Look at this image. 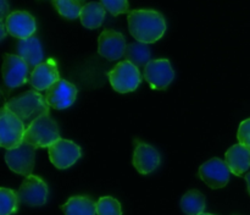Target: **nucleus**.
Instances as JSON below:
<instances>
[{
    "label": "nucleus",
    "instance_id": "nucleus-1",
    "mask_svg": "<svg viewBox=\"0 0 250 215\" xmlns=\"http://www.w3.org/2000/svg\"><path fill=\"white\" fill-rule=\"evenodd\" d=\"M128 28L136 41L151 44L165 34L166 20L156 10H133L128 12Z\"/></svg>",
    "mask_w": 250,
    "mask_h": 215
},
{
    "label": "nucleus",
    "instance_id": "nucleus-2",
    "mask_svg": "<svg viewBox=\"0 0 250 215\" xmlns=\"http://www.w3.org/2000/svg\"><path fill=\"white\" fill-rule=\"evenodd\" d=\"M5 105L27 125L43 115L50 114V107L46 103L45 97L36 89L27 90L11 98Z\"/></svg>",
    "mask_w": 250,
    "mask_h": 215
},
{
    "label": "nucleus",
    "instance_id": "nucleus-3",
    "mask_svg": "<svg viewBox=\"0 0 250 215\" xmlns=\"http://www.w3.org/2000/svg\"><path fill=\"white\" fill-rule=\"evenodd\" d=\"M59 138L61 137L58 124L51 119L50 115L46 114L27 126L23 142L32 144L36 148H48Z\"/></svg>",
    "mask_w": 250,
    "mask_h": 215
},
{
    "label": "nucleus",
    "instance_id": "nucleus-4",
    "mask_svg": "<svg viewBox=\"0 0 250 215\" xmlns=\"http://www.w3.org/2000/svg\"><path fill=\"white\" fill-rule=\"evenodd\" d=\"M24 122L6 105L0 110V146L5 149L19 147L23 142L26 129Z\"/></svg>",
    "mask_w": 250,
    "mask_h": 215
},
{
    "label": "nucleus",
    "instance_id": "nucleus-5",
    "mask_svg": "<svg viewBox=\"0 0 250 215\" xmlns=\"http://www.w3.org/2000/svg\"><path fill=\"white\" fill-rule=\"evenodd\" d=\"M107 77L111 87L122 94L134 92L142 82V73L138 66L128 60L120 61L115 65V67L107 72Z\"/></svg>",
    "mask_w": 250,
    "mask_h": 215
},
{
    "label": "nucleus",
    "instance_id": "nucleus-6",
    "mask_svg": "<svg viewBox=\"0 0 250 215\" xmlns=\"http://www.w3.org/2000/svg\"><path fill=\"white\" fill-rule=\"evenodd\" d=\"M36 147L22 142L19 147L7 149L5 153V161L10 170L22 176L32 175L36 161Z\"/></svg>",
    "mask_w": 250,
    "mask_h": 215
},
{
    "label": "nucleus",
    "instance_id": "nucleus-7",
    "mask_svg": "<svg viewBox=\"0 0 250 215\" xmlns=\"http://www.w3.org/2000/svg\"><path fill=\"white\" fill-rule=\"evenodd\" d=\"M29 65L19 55L4 54L2 61V78L9 89L21 87L29 81Z\"/></svg>",
    "mask_w": 250,
    "mask_h": 215
},
{
    "label": "nucleus",
    "instance_id": "nucleus-8",
    "mask_svg": "<svg viewBox=\"0 0 250 215\" xmlns=\"http://www.w3.org/2000/svg\"><path fill=\"white\" fill-rule=\"evenodd\" d=\"M143 77L153 89L164 90L175 80V71L167 59L150 60L143 70Z\"/></svg>",
    "mask_w": 250,
    "mask_h": 215
},
{
    "label": "nucleus",
    "instance_id": "nucleus-9",
    "mask_svg": "<svg viewBox=\"0 0 250 215\" xmlns=\"http://www.w3.org/2000/svg\"><path fill=\"white\" fill-rule=\"evenodd\" d=\"M49 159L55 168L63 170L72 166L82 155V150L78 144L68 139L59 138L48 147Z\"/></svg>",
    "mask_w": 250,
    "mask_h": 215
},
{
    "label": "nucleus",
    "instance_id": "nucleus-10",
    "mask_svg": "<svg viewBox=\"0 0 250 215\" xmlns=\"http://www.w3.org/2000/svg\"><path fill=\"white\" fill-rule=\"evenodd\" d=\"M19 197L23 204L29 207H41L46 203L49 194L48 185L43 178L36 175L24 177L19 190Z\"/></svg>",
    "mask_w": 250,
    "mask_h": 215
},
{
    "label": "nucleus",
    "instance_id": "nucleus-11",
    "mask_svg": "<svg viewBox=\"0 0 250 215\" xmlns=\"http://www.w3.org/2000/svg\"><path fill=\"white\" fill-rule=\"evenodd\" d=\"M77 94L78 90L75 85L60 78L46 89L45 99L49 107L53 109L63 110L75 103Z\"/></svg>",
    "mask_w": 250,
    "mask_h": 215
},
{
    "label": "nucleus",
    "instance_id": "nucleus-12",
    "mask_svg": "<svg viewBox=\"0 0 250 215\" xmlns=\"http://www.w3.org/2000/svg\"><path fill=\"white\" fill-rule=\"evenodd\" d=\"M229 175L231 170L227 163L219 158L210 159L199 168L200 178L212 190L225 187L229 183Z\"/></svg>",
    "mask_w": 250,
    "mask_h": 215
},
{
    "label": "nucleus",
    "instance_id": "nucleus-13",
    "mask_svg": "<svg viewBox=\"0 0 250 215\" xmlns=\"http://www.w3.org/2000/svg\"><path fill=\"white\" fill-rule=\"evenodd\" d=\"M126 46L124 34L114 29H105L98 38V53L110 61L119 60L125 56Z\"/></svg>",
    "mask_w": 250,
    "mask_h": 215
},
{
    "label": "nucleus",
    "instance_id": "nucleus-14",
    "mask_svg": "<svg viewBox=\"0 0 250 215\" xmlns=\"http://www.w3.org/2000/svg\"><path fill=\"white\" fill-rule=\"evenodd\" d=\"M5 26L10 36L17 39H26L37 31L36 19L27 11L10 12L5 19Z\"/></svg>",
    "mask_w": 250,
    "mask_h": 215
},
{
    "label": "nucleus",
    "instance_id": "nucleus-15",
    "mask_svg": "<svg viewBox=\"0 0 250 215\" xmlns=\"http://www.w3.org/2000/svg\"><path fill=\"white\" fill-rule=\"evenodd\" d=\"M161 163L159 151L153 146L137 141L133 153V166L142 175H148L155 171Z\"/></svg>",
    "mask_w": 250,
    "mask_h": 215
},
{
    "label": "nucleus",
    "instance_id": "nucleus-16",
    "mask_svg": "<svg viewBox=\"0 0 250 215\" xmlns=\"http://www.w3.org/2000/svg\"><path fill=\"white\" fill-rule=\"evenodd\" d=\"M60 80L58 64L54 59H48L33 67L29 77V83L38 92L46 90L51 85Z\"/></svg>",
    "mask_w": 250,
    "mask_h": 215
},
{
    "label": "nucleus",
    "instance_id": "nucleus-17",
    "mask_svg": "<svg viewBox=\"0 0 250 215\" xmlns=\"http://www.w3.org/2000/svg\"><path fill=\"white\" fill-rule=\"evenodd\" d=\"M226 163L236 176L244 175L250 168V148L244 144H234L226 151Z\"/></svg>",
    "mask_w": 250,
    "mask_h": 215
},
{
    "label": "nucleus",
    "instance_id": "nucleus-18",
    "mask_svg": "<svg viewBox=\"0 0 250 215\" xmlns=\"http://www.w3.org/2000/svg\"><path fill=\"white\" fill-rule=\"evenodd\" d=\"M16 49L17 55L21 56L28 64L29 67H36L43 61V49L37 37L32 36L26 39H19Z\"/></svg>",
    "mask_w": 250,
    "mask_h": 215
},
{
    "label": "nucleus",
    "instance_id": "nucleus-19",
    "mask_svg": "<svg viewBox=\"0 0 250 215\" xmlns=\"http://www.w3.org/2000/svg\"><path fill=\"white\" fill-rule=\"evenodd\" d=\"M61 210L65 215H95L97 203L88 195H73L61 205Z\"/></svg>",
    "mask_w": 250,
    "mask_h": 215
},
{
    "label": "nucleus",
    "instance_id": "nucleus-20",
    "mask_svg": "<svg viewBox=\"0 0 250 215\" xmlns=\"http://www.w3.org/2000/svg\"><path fill=\"white\" fill-rule=\"evenodd\" d=\"M106 15V9L102 2L90 1L84 4L81 11L80 20L81 23L88 29L99 28L103 24Z\"/></svg>",
    "mask_w": 250,
    "mask_h": 215
},
{
    "label": "nucleus",
    "instance_id": "nucleus-21",
    "mask_svg": "<svg viewBox=\"0 0 250 215\" xmlns=\"http://www.w3.org/2000/svg\"><path fill=\"white\" fill-rule=\"evenodd\" d=\"M181 209L186 215H199L207 208L205 195L198 190H190L181 198Z\"/></svg>",
    "mask_w": 250,
    "mask_h": 215
},
{
    "label": "nucleus",
    "instance_id": "nucleus-22",
    "mask_svg": "<svg viewBox=\"0 0 250 215\" xmlns=\"http://www.w3.org/2000/svg\"><path fill=\"white\" fill-rule=\"evenodd\" d=\"M125 58L126 60L131 61L136 66H143L150 61L151 54L150 49L146 45V43L143 42H133L129 43L126 46V51H125Z\"/></svg>",
    "mask_w": 250,
    "mask_h": 215
},
{
    "label": "nucleus",
    "instance_id": "nucleus-23",
    "mask_svg": "<svg viewBox=\"0 0 250 215\" xmlns=\"http://www.w3.org/2000/svg\"><path fill=\"white\" fill-rule=\"evenodd\" d=\"M56 11L67 20H75L80 17L82 11L83 0H51Z\"/></svg>",
    "mask_w": 250,
    "mask_h": 215
},
{
    "label": "nucleus",
    "instance_id": "nucleus-24",
    "mask_svg": "<svg viewBox=\"0 0 250 215\" xmlns=\"http://www.w3.org/2000/svg\"><path fill=\"white\" fill-rule=\"evenodd\" d=\"M19 193L10 188H0V215H11L19 210Z\"/></svg>",
    "mask_w": 250,
    "mask_h": 215
},
{
    "label": "nucleus",
    "instance_id": "nucleus-25",
    "mask_svg": "<svg viewBox=\"0 0 250 215\" xmlns=\"http://www.w3.org/2000/svg\"><path fill=\"white\" fill-rule=\"evenodd\" d=\"M97 214L98 215H122L121 204L117 199L106 195L102 197L97 202Z\"/></svg>",
    "mask_w": 250,
    "mask_h": 215
},
{
    "label": "nucleus",
    "instance_id": "nucleus-26",
    "mask_svg": "<svg viewBox=\"0 0 250 215\" xmlns=\"http://www.w3.org/2000/svg\"><path fill=\"white\" fill-rule=\"evenodd\" d=\"M100 2L104 5L106 11H109L112 16L129 12L128 0H100Z\"/></svg>",
    "mask_w": 250,
    "mask_h": 215
},
{
    "label": "nucleus",
    "instance_id": "nucleus-27",
    "mask_svg": "<svg viewBox=\"0 0 250 215\" xmlns=\"http://www.w3.org/2000/svg\"><path fill=\"white\" fill-rule=\"evenodd\" d=\"M237 138H238L239 143L250 148V117L241 122L238 132H237Z\"/></svg>",
    "mask_w": 250,
    "mask_h": 215
},
{
    "label": "nucleus",
    "instance_id": "nucleus-28",
    "mask_svg": "<svg viewBox=\"0 0 250 215\" xmlns=\"http://www.w3.org/2000/svg\"><path fill=\"white\" fill-rule=\"evenodd\" d=\"M9 12V4L7 0H0V21H5Z\"/></svg>",
    "mask_w": 250,
    "mask_h": 215
},
{
    "label": "nucleus",
    "instance_id": "nucleus-29",
    "mask_svg": "<svg viewBox=\"0 0 250 215\" xmlns=\"http://www.w3.org/2000/svg\"><path fill=\"white\" fill-rule=\"evenodd\" d=\"M0 31H1V37H0V39L4 41L5 37H6V33H9L6 29V26H5V21H0Z\"/></svg>",
    "mask_w": 250,
    "mask_h": 215
},
{
    "label": "nucleus",
    "instance_id": "nucleus-30",
    "mask_svg": "<svg viewBox=\"0 0 250 215\" xmlns=\"http://www.w3.org/2000/svg\"><path fill=\"white\" fill-rule=\"evenodd\" d=\"M246 181H247V185H248V192L250 194V172H248L246 175Z\"/></svg>",
    "mask_w": 250,
    "mask_h": 215
},
{
    "label": "nucleus",
    "instance_id": "nucleus-31",
    "mask_svg": "<svg viewBox=\"0 0 250 215\" xmlns=\"http://www.w3.org/2000/svg\"><path fill=\"white\" fill-rule=\"evenodd\" d=\"M199 215H214V214H209V213H202V214Z\"/></svg>",
    "mask_w": 250,
    "mask_h": 215
}]
</instances>
